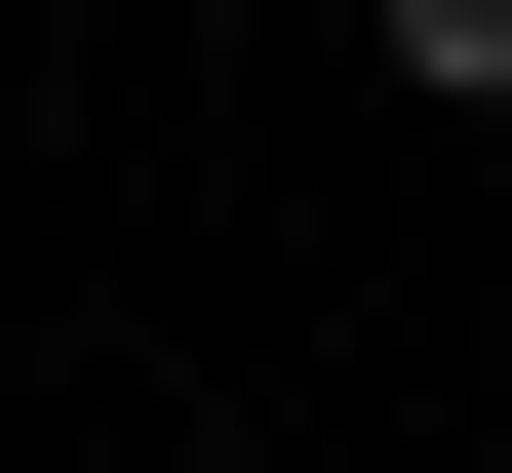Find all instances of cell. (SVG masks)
Instances as JSON below:
<instances>
[{"label": "cell", "instance_id": "1", "mask_svg": "<svg viewBox=\"0 0 512 473\" xmlns=\"http://www.w3.org/2000/svg\"><path fill=\"white\" fill-rule=\"evenodd\" d=\"M394 79H434V119H512V0H394Z\"/></svg>", "mask_w": 512, "mask_h": 473}]
</instances>
